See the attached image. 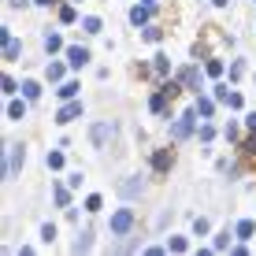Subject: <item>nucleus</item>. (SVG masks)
I'll return each mask as SVG.
<instances>
[{
	"label": "nucleus",
	"instance_id": "obj_1",
	"mask_svg": "<svg viewBox=\"0 0 256 256\" xmlns=\"http://www.w3.org/2000/svg\"><path fill=\"white\" fill-rule=\"evenodd\" d=\"M193 119H197V112L178 116V119H174V126H171V138H174V141H186V138L193 134Z\"/></svg>",
	"mask_w": 256,
	"mask_h": 256
},
{
	"label": "nucleus",
	"instance_id": "obj_2",
	"mask_svg": "<svg viewBox=\"0 0 256 256\" xmlns=\"http://www.w3.org/2000/svg\"><path fill=\"white\" fill-rule=\"evenodd\" d=\"M130 226H134V212H130V208H119L116 216H112V234H126Z\"/></svg>",
	"mask_w": 256,
	"mask_h": 256
},
{
	"label": "nucleus",
	"instance_id": "obj_3",
	"mask_svg": "<svg viewBox=\"0 0 256 256\" xmlns=\"http://www.w3.org/2000/svg\"><path fill=\"white\" fill-rule=\"evenodd\" d=\"M0 38H4V60H8V64H12V60H19L22 45H19V41L12 38V34H8V26H4V30H0Z\"/></svg>",
	"mask_w": 256,
	"mask_h": 256
},
{
	"label": "nucleus",
	"instance_id": "obj_4",
	"mask_svg": "<svg viewBox=\"0 0 256 256\" xmlns=\"http://www.w3.org/2000/svg\"><path fill=\"white\" fill-rule=\"evenodd\" d=\"M112 134H116V126H112V122H96V126H93V134H90V138H93V145H96V148H100V145H104V141H108Z\"/></svg>",
	"mask_w": 256,
	"mask_h": 256
},
{
	"label": "nucleus",
	"instance_id": "obj_5",
	"mask_svg": "<svg viewBox=\"0 0 256 256\" xmlns=\"http://www.w3.org/2000/svg\"><path fill=\"white\" fill-rule=\"evenodd\" d=\"M78 116H82V100H70V104H64V108H60L56 122H70V119H78Z\"/></svg>",
	"mask_w": 256,
	"mask_h": 256
},
{
	"label": "nucleus",
	"instance_id": "obj_6",
	"mask_svg": "<svg viewBox=\"0 0 256 256\" xmlns=\"http://www.w3.org/2000/svg\"><path fill=\"white\" fill-rule=\"evenodd\" d=\"M67 60H70V67H86V64H90V52L78 48V45H70L67 48Z\"/></svg>",
	"mask_w": 256,
	"mask_h": 256
},
{
	"label": "nucleus",
	"instance_id": "obj_7",
	"mask_svg": "<svg viewBox=\"0 0 256 256\" xmlns=\"http://www.w3.org/2000/svg\"><path fill=\"white\" fill-rule=\"evenodd\" d=\"M148 8H152V4H138L134 12H130V22H134V26H145V22H148Z\"/></svg>",
	"mask_w": 256,
	"mask_h": 256
},
{
	"label": "nucleus",
	"instance_id": "obj_8",
	"mask_svg": "<svg viewBox=\"0 0 256 256\" xmlns=\"http://www.w3.org/2000/svg\"><path fill=\"white\" fill-rule=\"evenodd\" d=\"M152 167H156V171H167V167H171V152H167V148H160V152L152 156Z\"/></svg>",
	"mask_w": 256,
	"mask_h": 256
},
{
	"label": "nucleus",
	"instance_id": "obj_9",
	"mask_svg": "<svg viewBox=\"0 0 256 256\" xmlns=\"http://www.w3.org/2000/svg\"><path fill=\"white\" fill-rule=\"evenodd\" d=\"M22 164V145H12V167H8V174H15Z\"/></svg>",
	"mask_w": 256,
	"mask_h": 256
},
{
	"label": "nucleus",
	"instance_id": "obj_10",
	"mask_svg": "<svg viewBox=\"0 0 256 256\" xmlns=\"http://www.w3.org/2000/svg\"><path fill=\"white\" fill-rule=\"evenodd\" d=\"M90 238H93L90 230H82V234H78V242H74V252H90V245H93Z\"/></svg>",
	"mask_w": 256,
	"mask_h": 256
},
{
	"label": "nucleus",
	"instance_id": "obj_11",
	"mask_svg": "<svg viewBox=\"0 0 256 256\" xmlns=\"http://www.w3.org/2000/svg\"><path fill=\"white\" fill-rule=\"evenodd\" d=\"M119 193H122V197H134V193H141V182H138V178L122 182V186H119Z\"/></svg>",
	"mask_w": 256,
	"mask_h": 256
},
{
	"label": "nucleus",
	"instance_id": "obj_12",
	"mask_svg": "<svg viewBox=\"0 0 256 256\" xmlns=\"http://www.w3.org/2000/svg\"><path fill=\"white\" fill-rule=\"evenodd\" d=\"M22 116H26V108H22L19 100H12V104H8V119H22Z\"/></svg>",
	"mask_w": 256,
	"mask_h": 256
},
{
	"label": "nucleus",
	"instance_id": "obj_13",
	"mask_svg": "<svg viewBox=\"0 0 256 256\" xmlns=\"http://www.w3.org/2000/svg\"><path fill=\"white\" fill-rule=\"evenodd\" d=\"M252 230H256V226L249 223V219H242V223H238V230H234V234H238V238H252Z\"/></svg>",
	"mask_w": 256,
	"mask_h": 256
},
{
	"label": "nucleus",
	"instance_id": "obj_14",
	"mask_svg": "<svg viewBox=\"0 0 256 256\" xmlns=\"http://www.w3.org/2000/svg\"><path fill=\"white\" fill-rule=\"evenodd\" d=\"M22 93L30 96V100H38V93H41V86L38 82H22Z\"/></svg>",
	"mask_w": 256,
	"mask_h": 256
},
{
	"label": "nucleus",
	"instance_id": "obj_15",
	"mask_svg": "<svg viewBox=\"0 0 256 256\" xmlns=\"http://www.w3.org/2000/svg\"><path fill=\"white\" fill-rule=\"evenodd\" d=\"M82 30H86V34H100V19H93V15H90V19L82 22Z\"/></svg>",
	"mask_w": 256,
	"mask_h": 256
},
{
	"label": "nucleus",
	"instance_id": "obj_16",
	"mask_svg": "<svg viewBox=\"0 0 256 256\" xmlns=\"http://www.w3.org/2000/svg\"><path fill=\"white\" fill-rule=\"evenodd\" d=\"M193 230H197V234H208V230H212V223H208L204 216H200V219H193Z\"/></svg>",
	"mask_w": 256,
	"mask_h": 256
},
{
	"label": "nucleus",
	"instance_id": "obj_17",
	"mask_svg": "<svg viewBox=\"0 0 256 256\" xmlns=\"http://www.w3.org/2000/svg\"><path fill=\"white\" fill-rule=\"evenodd\" d=\"M212 108H216V104H212V100H204V96L197 100V116H212Z\"/></svg>",
	"mask_w": 256,
	"mask_h": 256
},
{
	"label": "nucleus",
	"instance_id": "obj_18",
	"mask_svg": "<svg viewBox=\"0 0 256 256\" xmlns=\"http://www.w3.org/2000/svg\"><path fill=\"white\" fill-rule=\"evenodd\" d=\"M48 167H52V171H60V167H64V152H48Z\"/></svg>",
	"mask_w": 256,
	"mask_h": 256
},
{
	"label": "nucleus",
	"instance_id": "obj_19",
	"mask_svg": "<svg viewBox=\"0 0 256 256\" xmlns=\"http://www.w3.org/2000/svg\"><path fill=\"white\" fill-rule=\"evenodd\" d=\"M45 48H48V52H56V48H64V41H60L56 34H48V38H45Z\"/></svg>",
	"mask_w": 256,
	"mask_h": 256
},
{
	"label": "nucleus",
	"instance_id": "obj_20",
	"mask_svg": "<svg viewBox=\"0 0 256 256\" xmlns=\"http://www.w3.org/2000/svg\"><path fill=\"white\" fill-rule=\"evenodd\" d=\"M216 249H219V252H223V249H230V230H226V234H219V238H216Z\"/></svg>",
	"mask_w": 256,
	"mask_h": 256
},
{
	"label": "nucleus",
	"instance_id": "obj_21",
	"mask_svg": "<svg viewBox=\"0 0 256 256\" xmlns=\"http://www.w3.org/2000/svg\"><path fill=\"white\" fill-rule=\"evenodd\" d=\"M190 245H186V238H171V252H186Z\"/></svg>",
	"mask_w": 256,
	"mask_h": 256
},
{
	"label": "nucleus",
	"instance_id": "obj_22",
	"mask_svg": "<svg viewBox=\"0 0 256 256\" xmlns=\"http://www.w3.org/2000/svg\"><path fill=\"white\" fill-rule=\"evenodd\" d=\"M216 100H223V104H230V90H226V86H216Z\"/></svg>",
	"mask_w": 256,
	"mask_h": 256
},
{
	"label": "nucleus",
	"instance_id": "obj_23",
	"mask_svg": "<svg viewBox=\"0 0 256 256\" xmlns=\"http://www.w3.org/2000/svg\"><path fill=\"white\" fill-rule=\"evenodd\" d=\"M48 78H52V82H60V78H64V67H60V64H48Z\"/></svg>",
	"mask_w": 256,
	"mask_h": 256
},
{
	"label": "nucleus",
	"instance_id": "obj_24",
	"mask_svg": "<svg viewBox=\"0 0 256 256\" xmlns=\"http://www.w3.org/2000/svg\"><path fill=\"white\" fill-rule=\"evenodd\" d=\"M74 93H78L74 82H64V86H60V96H74Z\"/></svg>",
	"mask_w": 256,
	"mask_h": 256
},
{
	"label": "nucleus",
	"instance_id": "obj_25",
	"mask_svg": "<svg viewBox=\"0 0 256 256\" xmlns=\"http://www.w3.org/2000/svg\"><path fill=\"white\" fill-rule=\"evenodd\" d=\"M67 200H70V193L60 186V190H56V204H64V208H67Z\"/></svg>",
	"mask_w": 256,
	"mask_h": 256
},
{
	"label": "nucleus",
	"instance_id": "obj_26",
	"mask_svg": "<svg viewBox=\"0 0 256 256\" xmlns=\"http://www.w3.org/2000/svg\"><path fill=\"white\" fill-rule=\"evenodd\" d=\"M41 238H45V242L52 245V238H56V226H52V223H45V230H41Z\"/></svg>",
	"mask_w": 256,
	"mask_h": 256
},
{
	"label": "nucleus",
	"instance_id": "obj_27",
	"mask_svg": "<svg viewBox=\"0 0 256 256\" xmlns=\"http://www.w3.org/2000/svg\"><path fill=\"white\" fill-rule=\"evenodd\" d=\"M60 19H64V22H74V8H60Z\"/></svg>",
	"mask_w": 256,
	"mask_h": 256
},
{
	"label": "nucleus",
	"instance_id": "obj_28",
	"mask_svg": "<svg viewBox=\"0 0 256 256\" xmlns=\"http://www.w3.org/2000/svg\"><path fill=\"white\" fill-rule=\"evenodd\" d=\"M86 212H100V197H90V200H86Z\"/></svg>",
	"mask_w": 256,
	"mask_h": 256
},
{
	"label": "nucleus",
	"instance_id": "obj_29",
	"mask_svg": "<svg viewBox=\"0 0 256 256\" xmlns=\"http://www.w3.org/2000/svg\"><path fill=\"white\" fill-rule=\"evenodd\" d=\"M245 126H249V130H256V112H252L249 119H245Z\"/></svg>",
	"mask_w": 256,
	"mask_h": 256
},
{
	"label": "nucleus",
	"instance_id": "obj_30",
	"mask_svg": "<svg viewBox=\"0 0 256 256\" xmlns=\"http://www.w3.org/2000/svg\"><path fill=\"white\" fill-rule=\"evenodd\" d=\"M212 4H219V8H223V4H226V0H212Z\"/></svg>",
	"mask_w": 256,
	"mask_h": 256
},
{
	"label": "nucleus",
	"instance_id": "obj_31",
	"mask_svg": "<svg viewBox=\"0 0 256 256\" xmlns=\"http://www.w3.org/2000/svg\"><path fill=\"white\" fill-rule=\"evenodd\" d=\"M38 4H52V0H38Z\"/></svg>",
	"mask_w": 256,
	"mask_h": 256
}]
</instances>
